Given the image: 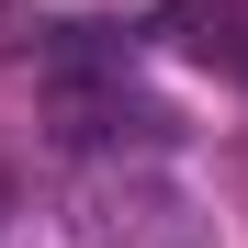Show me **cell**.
<instances>
[{"label": "cell", "mask_w": 248, "mask_h": 248, "mask_svg": "<svg viewBox=\"0 0 248 248\" xmlns=\"http://www.w3.org/2000/svg\"><path fill=\"white\" fill-rule=\"evenodd\" d=\"M68 237L79 248H215V215L147 158H113L68 192Z\"/></svg>", "instance_id": "1"}, {"label": "cell", "mask_w": 248, "mask_h": 248, "mask_svg": "<svg viewBox=\"0 0 248 248\" xmlns=\"http://www.w3.org/2000/svg\"><path fill=\"white\" fill-rule=\"evenodd\" d=\"M0 203H12V181H0Z\"/></svg>", "instance_id": "2"}]
</instances>
